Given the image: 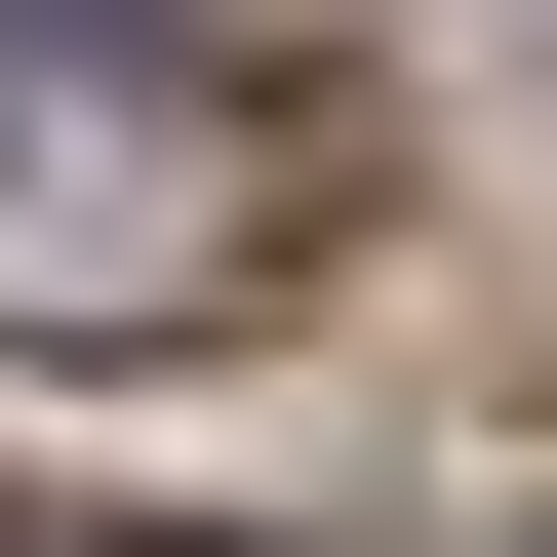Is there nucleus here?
<instances>
[{
    "mask_svg": "<svg viewBox=\"0 0 557 557\" xmlns=\"http://www.w3.org/2000/svg\"><path fill=\"white\" fill-rule=\"evenodd\" d=\"M278 278V120L160 81L120 0H0V359H160Z\"/></svg>",
    "mask_w": 557,
    "mask_h": 557,
    "instance_id": "f257e3e1",
    "label": "nucleus"
}]
</instances>
